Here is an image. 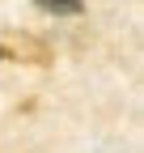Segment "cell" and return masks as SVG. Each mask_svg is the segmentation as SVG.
Listing matches in <instances>:
<instances>
[{
  "label": "cell",
  "instance_id": "1",
  "mask_svg": "<svg viewBox=\"0 0 144 153\" xmlns=\"http://www.w3.org/2000/svg\"><path fill=\"white\" fill-rule=\"evenodd\" d=\"M34 4L47 9V13H55V17H72V13L85 9V0H34Z\"/></svg>",
  "mask_w": 144,
  "mask_h": 153
}]
</instances>
